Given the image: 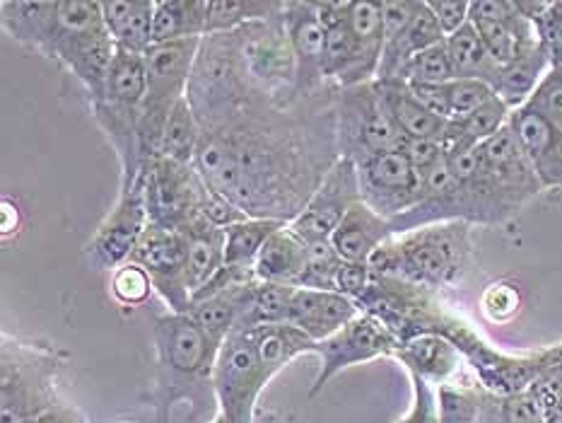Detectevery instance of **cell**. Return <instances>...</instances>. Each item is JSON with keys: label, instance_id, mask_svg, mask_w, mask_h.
Wrapping results in <instances>:
<instances>
[{"label": "cell", "instance_id": "1", "mask_svg": "<svg viewBox=\"0 0 562 423\" xmlns=\"http://www.w3.org/2000/svg\"><path fill=\"white\" fill-rule=\"evenodd\" d=\"M336 90L290 107L261 94L235 121L201 133L195 172L249 218L292 223L340 157Z\"/></svg>", "mask_w": 562, "mask_h": 423}, {"label": "cell", "instance_id": "2", "mask_svg": "<svg viewBox=\"0 0 562 423\" xmlns=\"http://www.w3.org/2000/svg\"><path fill=\"white\" fill-rule=\"evenodd\" d=\"M263 92L249 76L241 54L239 34H205L193 60L187 100L199 119L201 131H211L235 121Z\"/></svg>", "mask_w": 562, "mask_h": 423}, {"label": "cell", "instance_id": "3", "mask_svg": "<svg viewBox=\"0 0 562 423\" xmlns=\"http://www.w3.org/2000/svg\"><path fill=\"white\" fill-rule=\"evenodd\" d=\"M471 252L469 223H439L391 237L370 259V269L437 293L461 281Z\"/></svg>", "mask_w": 562, "mask_h": 423}, {"label": "cell", "instance_id": "4", "mask_svg": "<svg viewBox=\"0 0 562 423\" xmlns=\"http://www.w3.org/2000/svg\"><path fill=\"white\" fill-rule=\"evenodd\" d=\"M157 387L153 402L157 423H167V414L179 399H189L199 385H211L220 346L211 342L191 314L169 312L155 324Z\"/></svg>", "mask_w": 562, "mask_h": 423}, {"label": "cell", "instance_id": "5", "mask_svg": "<svg viewBox=\"0 0 562 423\" xmlns=\"http://www.w3.org/2000/svg\"><path fill=\"white\" fill-rule=\"evenodd\" d=\"M148 92V66L145 54H131L116 48V58L109 70L106 92L92 104V116L114 145L121 163V191H128L143 177L138 126Z\"/></svg>", "mask_w": 562, "mask_h": 423}, {"label": "cell", "instance_id": "6", "mask_svg": "<svg viewBox=\"0 0 562 423\" xmlns=\"http://www.w3.org/2000/svg\"><path fill=\"white\" fill-rule=\"evenodd\" d=\"M48 58L58 60L82 82L92 104L102 100L109 70L116 58V44L104 24L102 3L58 0V20Z\"/></svg>", "mask_w": 562, "mask_h": 423}, {"label": "cell", "instance_id": "7", "mask_svg": "<svg viewBox=\"0 0 562 423\" xmlns=\"http://www.w3.org/2000/svg\"><path fill=\"white\" fill-rule=\"evenodd\" d=\"M203 36H191V40L153 44L145 52V66H148V92H145L138 143H140V163L143 175L150 163L160 155L162 133L167 126L169 114L175 112L179 100L187 97L189 78L193 70L195 54H199Z\"/></svg>", "mask_w": 562, "mask_h": 423}, {"label": "cell", "instance_id": "8", "mask_svg": "<svg viewBox=\"0 0 562 423\" xmlns=\"http://www.w3.org/2000/svg\"><path fill=\"white\" fill-rule=\"evenodd\" d=\"M56 354L46 346L22 344L3 338V423H34L48 409L58 407L56 399Z\"/></svg>", "mask_w": 562, "mask_h": 423}, {"label": "cell", "instance_id": "9", "mask_svg": "<svg viewBox=\"0 0 562 423\" xmlns=\"http://www.w3.org/2000/svg\"><path fill=\"white\" fill-rule=\"evenodd\" d=\"M336 136L340 157H348L356 165L406 145L376 82L336 90Z\"/></svg>", "mask_w": 562, "mask_h": 423}, {"label": "cell", "instance_id": "10", "mask_svg": "<svg viewBox=\"0 0 562 423\" xmlns=\"http://www.w3.org/2000/svg\"><path fill=\"white\" fill-rule=\"evenodd\" d=\"M271 382L261 368L251 330H235L220 346L211 387L227 423H254V409Z\"/></svg>", "mask_w": 562, "mask_h": 423}, {"label": "cell", "instance_id": "11", "mask_svg": "<svg viewBox=\"0 0 562 423\" xmlns=\"http://www.w3.org/2000/svg\"><path fill=\"white\" fill-rule=\"evenodd\" d=\"M283 10L268 20L244 24L237 34L254 82L278 104L290 107L300 100L295 97V54L290 46Z\"/></svg>", "mask_w": 562, "mask_h": 423}, {"label": "cell", "instance_id": "12", "mask_svg": "<svg viewBox=\"0 0 562 423\" xmlns=\"http://www.w3.org/2000/svg\"><path fill=\"white\" fill-rule=\"evenodd\" d=\"M203 193L205 181L193 165L155 157L145 169V205L155 225L184 233L191 221L203 215Z\"/></svg>", "mask_w": 562, "mask_h": 423}, {"label": "cell", "instance_id": "13", "mask_svg": "<svg viewBox=\"0 0 562 423\" xmlns=\"http://www.w3.org/2000/svg\"><path fill=\"white\" fill-rule=\"evenodd\" d=\"M358 179L362 201L386 221L408 213L423 191V179L411 163L406 145L360 163Z\"/></svg>", "mask_w": 562, "mask_h": 423}, {"label": "cell", "instance_id": "14", "mask_svg": "<svg viewBox=\"0 0 562 423\" xmlns=\"http://www.w3.org/2000/svg\"><path fill=\"white\" fill-rule=\"evenodd\" d=\"M131 261L148 271L155 293H160L169 310L189 314L193 296L187 283V235L150 223Z\"/></svg>", "mask_w": 562, "mask_h": 423}, {"label": "cell", "instance_id": "15", "mask_svg": "<svg viewBox=\"0 0 562 423\" xmlns=\"http://www.w3.org/2000/svg\"><path fill=\"white\" fill-rule=\"evenodd\" d=\"M358 201H362L358 165L348 157H338L336 165L326 172L322 187L304 205V211L288 225L304 245L331 240L336 227L350 211V205Z\"/></svg>", "mask_w": 562, "mask_h": 423}, {"label": "cell", "instance_id": "16", "mask_svg": "<svg viewBox=\"0 0 562 423\" xmlns=\"http://www.w3.org/2000/svg\"><path fill=\"white\" fill-rule=\"evenodd\" d=\"M401 342L389 326L374 318L370 312H360L356 320L346 324L344 330L336 332L331 338L319 344L316 356L322 358V372L316 375V382L312 387V394H316L326 387V382L336 378V375L356 366L362 360H372L379 356H394Z\"/></svg>", "mask_w": 562, "mask_h": 423}, {"label": "cell", "instance_id": "17", "mask_svg": "<svg viewBox=\"0 0 562 423\" xmlns=\"http://www.w3.org/2000/svg\"><path fill=\"white\" fill-rule=\"evenodd\" d=\"M150 225L148 205H145V175L128 191L119 193L114 211L104 218L97 230L88 254L97 269H119L131 261L145 230Z\"/></svg>", "mask_w": 562, "mask_h": 423}, {"label": "cell", "instance_id": "18", "mask_svg": "<svg viewBox=\"0 0 562 423\" xmlns=\"http://www.w3.org/2000/svg\"><path fill=\"white\" fill-rule=\"evenodd\" d=\"M285 30L290 36L292 54H295V97L297 100H312L334 85L326 80L324 58H326V30L319 18L316 3H285L283 10Z\"/></svg>", "mask_w": 562, "mask_h": 423}, {"label": "cell", "instance_id": "19", "mask_svg": "<svg viewBox=\"0 0 562 423\" xmlns=\"http://www.w3.org/2000/svg\"><path fill=\"white\" fill-rule=\"evenodd\" d=\"M509 126L527 153L543 189H562V129L529 107H519L509 116Z\"/></svg>", "mask_w": 562, "mask_h": 423}, {"label": "cell", "instance_id": "20", "mask_svg": "<svg viewBox=\"0 0 562 423\" xmlns=\"http://www.w3.org/2000/svg\"><path fill=\"white\" fill-rule=\"evenodd\" d=\"M360 314V308L338 290L295 288L290 305V324L307 334L312 342L322 344L344 330Z\"/></svg>", "mask_w": 562, "mask_h": 423}, {"label": "cell", "instance_id": "21", "mask_svg": "<svg viewBox=\"0 0 562 423\" xmlns=\"http://www.w3.org/2000/svg\"><path fill=\"white\" fill-rule=\"evenodd\" d=\"M376 90L389 109L391 119L398 126L406 141H435V143H449L451 136V121L435 116L430 109H425L418 97L413 94L411 85L406 80L391 78V80H374Z\"/></svg>", "mask_w": 562, "mask_h": 423}, {"label": "cell", "instance_id": "22", "mask_svg": "<svg viewBox=\"0 0 562 423\" xmlns=\"http://www.w3.org/2000/svg\"><path fill=\"white\" fill-rule=\"evenodd\" d=\"M316 8H319V18L326 30V80L334 88H356V85H364L360 73L358 44L346 20L344 0L340 3H316Z\"/></svg>", "mask_w": 562, "mask_h": 423}, {"label": "cell", "instance_id": "23", "mask_svg": "<svg viewBox=\"0 0 562 423\" xmlns=\"http://www.w3.org/2000/svg\"><path fill=\"white\" fill-rule=\"evenodd\" d=\"M391 237H394V233H391V221L372 211L364 201H358L350 205V211L336 227V233L331 235V245L344 261L370 264L376 249H382Z\"/></svg>", "mask_w": 562, "mask_h": 423}, {"label": "cell", "instance_id": "24", "mask_svg": "<svg viewBox=\"0 0 562 423\" xmlns=\"http://www.w3.org/2000/svg\"><path fill=\"white\" fill-rule=\"evenodd\" d=\"M447 40L442 27L435 18V12L427 5V0H420L418 10H415L413 20L403 27L394 40L384 42V54H382V64H379L376 80H391L398 78L401 70L406 68L408 60L413 56H418L427 48H432L437 44H442Z\"/></svg>", "mask_w": 562, "mask_h": 423}, {"label": "cell", "instance_id": "25", "mask_svg": "<svg viewBox=\"0 0 562 423\" xmlns=\"http://www.w3.org/2000/svg\"><path fill=\"white\" fill-rule=\"evenodd\" d=\"M394 358H398L411 375H418V378L437 385L451 382L463 363L461 350L449 338L437 334H420L408 338V342L398 346Z\"/></svg>", "mask_w": 562, "mask_h": 423}, {"label": "cell", "instance_id": "26", "mask_svg": "<svg viewBox=\"0 0 562 423\" xmlns=\"http://www.w3.org/2000/svg\"><path fill=\"white\" fill-rule=\"evenodd\" d=\"M0 20H3V27L12 40L48 58L58 20V0H54V3L3 0L0 3Z\"/></svg>", "mask_w": 562, "mask_h": 423}, {"label": "cell", "instance_id": "27", "mask_svg": "<svg viewBox=\"0 0 562 423\" xmlns=\"http://www.w3.org/2000/svg\"><path fill=\"white\" fill-rule=\"evenodd\" d=\"M187 235V283L191 296L213 281L225 266V227L199 215L184 230Z\"/></svg>", "mask_w": 562, "mask_h": 423}, {"label": "cell", "instance_id": "28", "mask_svg": "<svg viewBox=\"0 0 562 423\" xmlns=\"http://www.w3.org/2000/svg\"><path fill=\"white\" fill-rule=\"evenodd\" d=\"M102 15L116 48L145 54L153 46L155 0H106Z\"/></svg>", "mask_w": 562, "mask_h": 423}, {"label": "cell", "instance_id": "29", "mask_svg": "<svg viewBox=\"0 0 562 423\" xmlns=\"http://www.w3.org/2000/svg\"><path fill=\"white\" fill-rule=\"evenodd\" d=\"M307 269V245L292 233L290 225L280 227L278 233L266 242L259 259L254 264L256 281L295 286Z\"/></svg>", "mask_w": 562, "mask_h": 423}, {"label": "cell", "instance_id": "30", "mask_svg": "<svg viewBox=\"0 0 562 423\" xmlns=\"http://www.w3.org/2000/svg\"><path fill=\"white\" fill-rule=\"evenodd\" d=\"M344 12L358 44L362 80L374 82L384 54L382 3H376V0H344Z\"/></svg>", "mask_w": 562, "mask_h": 423}, {"label": "cell", "instance_id": "31", "mask_svg": "<svg viewBox=\"0 0 562 423\" xmlns=\"http://www.w3.org/2000/svg\"><path fill=\"white\" fill-rule=\"evenodd\" d=\"M551 66H553L551 54H548L543 42H539L536 46H531L529 52L517 56L512 64L499 68V76L493 90L499 100L515 112V109L524 107L531 100V94L536 92V88H539L541 80L546 78V73L551 70Z\"/></svg>", "mask_w": 562, "mask_h": 423}, {"label": "cell", "instance_id": "32", "mask_svg": "<svg viewBox=\"0 0 562 423\" xmlns=\"http://www.w3.org/2000/svg\"><path fill=\"white\" fill-rule=\"evenodd\" d=\"M479 34L483 36V42L487 46V52L493 54L499 66H507L521 56L524 52H529L531 46L539 44V32H536V24L527 20L515 8H512L509 15L499 18V20H475L471 22Z\"/></svg>", "mask_w": 562, "mask_h": 423}, {"label": "cell", "instance_id": "33", "mask_svg": "<svg viewBox=\"0 0 562 423\" xmlns=\"http://www.w3.org/2000/svg\"><path fill=\"white\" fill-rule=\"evenodd\" d=\"M251 336L268 380H271L278 370H283L292 358H297L302 354H316V348H319V344L312 342L307 334L300 332L297 326H292L290 322L256 326V330H251Z\"/></svg>", "mask_w": 562, "mask_h": 423}, {"label": "cell", "instance_id": "34", "mask_svg": "<svg viewBox=\"0 0 562 423\" xmlns=\"http://www.w3.org/2000/svg\"><path fill=\"white\" fill-rule=\"evenodd\" d=\"M445 46L459 80H481L495 88L499 68L503 66H499L493 54L487 52L483 36L473 27L471 20L463 24L459 32L449 34L445 40Z\"/></svg>", "mask_w": 562, "mask_h": 423}, {"label": "cell", "instance_id": "35", "mask_svg": "<svg viewBox=\"0 0 562 423\" xmlns=\"http://www.w3.org/2000/svg\"><path fill=\"white\" fill-rule=\"evenodd\" d=\"M211 0H155L153 44L205 36Z\"/></svg>", "mask_w": 562, "mask_h": 423}, {"label": "cell", "instance_id": "36", "mask_svg": "<svg viewBox=\"0 0 562 423\" xmlns=\"http://www.w3.org/2000/svg\"><path fill=\"white\" fill-rule=\"evenodd\" d=\"M288 223L268 221V218H247V221L225 227V266L254 269L263 245Z\"/></svg>", "mask_w": 562, "mask_h": 423}, {"label": "cell", "instance_id": "37", "mask_svg": "<svg viewBox=\"0 0 562 423\" xmlns=\"http://www.w3.org/2000/svg\"><path fill=\"white\" fill-rule=\"evenodd\" d=\"M292 296H295V286L256 281L237 330H256V326L290 322Z\"/></svg>", "mask_w": 562, "mask_h": 423}, {"label": "cell", "instance_id": "38", "mask_svg": "<svg viewBox=\"0 0 562 423\" xmlns=\"http://www.w3.org/2000/svg\"><path fill=\"white\" fill-rule=\"evenodd\" d=\"M201 124L195 119L189 100H179L175 112L169 114L167 126L162 133L160 143V155L157 157H169V160L181 163V165H193L195 153H199L201 143Z\"/></svg>", "mask_w": 562, "mask_h": 423}, {"label": "cell", "instance_id": "39", "mask_svg": "<svg viewBox=\"0 0 562 423\" xmlns=\"http://www.w3.org/2000/svg\"><path fill=\"white\" fill-rule=\"evenodd\" d=\"M512 109L495 94L491 102L481 107L463 121H451V136L447 148H475V145L493 138L497 131L509 124Z\"/></svg>", "mask_w": 562, "mask_h": 423}, {"label": "cell", "instance_id": "40", "mask_svg": "<svg viewBox=\"0 0 562 423\" xmlns=\"http://www.w3.org/2000/svg\"><path fill=\"white\" fill-rule=\"evenodd\" d=\"M285 3H271V0H211L207 5V32L223 34L237 32L249 22H259L278 15Z\"/></svg>", "mask_w": 562, "mask_h": 423}, {"label": "cell", "instance_id": "41", "mask_svg": "<svg viewBox=\"0 0 562 423\" xmlns=\"http://www.w3.org/2000/svg\"><path fill=\"white\" fill-rule=\"evenodd\" d=\"M479 423H546L543 411L529 392L493 394L483 387Z\"/></svg>", "mask_w": 562, "mask_h": 423}, {"label": "cell", "instance_id": "42", "mask_svg": "<svg viewBox=\"0 0 562 423\" xmlns=\"http://www.w3.org/2000/svg\"><path fill=\"white\" fill-rule=\"evenodd\" d=\"M483 404V385H439L437 390V409L439 423H479Z\"/></svg>", "mask_w": 562, "mask_h": 423}, {"label": "cell", "instance_id": "43", "mask_svg": "<svg viewBox=\"0 0 562 423\" xmlns=\"http://www.w3.org/2000/svg\"><path fill=\"white\" fill-rule=\"evenodd\" d=\"M344 259L338 257L331 240L310 242L307 245V269H304L297 288L312 290H336V276Z\"/></svg>", "mask_w": 562, "mask_h": 423}, {"label": "cell", "instance_id": "44", "mask_svg": "<svg viewBox=\"0 0 562 423\" xmlns=\"http://www.w3.org/2000/svg\"><path fill=\"white\" fill-rule=\"evenodd\" d=\"M398 80L425 82V85H445V82L457 80V73H454V66H451L445 42L427 48V52L418 56H413L406 64V68L401 70Z\"/></svg>", "mask_w": 562, "mask_h": 423}, {"label": "cell", "instance_id": "45", "mask_svg": "<svg viewBox=\"0 0 562 423\" xmlns=\"http://www.w3.org/2000/svg\"><path fill=\"white\" fill-rule=\"evenodd\" d=\"M449 121H463L495 97V90L481 80H451L445 85Z\"/></svg>", "mask_w": 562, "mask_h": 423}, {"label": "cell", "instance_id": "46", "mask_svg": "<svg viewBox=\"0 0 562 423\" xmlns=\"http://www.w3.org/2000/svg\"><path fill=\"white\" fill-rule=\"evenodd\" d=\"M153 290L155 288L148 271H145L136 261L121 264L112 274V296L116 298V302H121V305H128V308L143 305V302L150 298Z\"/></svg>", "mask_w": 562, "mask_h": 423}, {"label": "cell", "instance_id": "47", "mask_svg": "<svg viewBox=\"0 0 562 423\" xmlns=\"http://www.w3.org/2000/svg\"><path fill=\"white\" fill-rule=\"evenodd\" d=\"M524 107L533 109V112H539L551 124L562 129V64L551 66L539 88L531 94V100Z\"/></svg>", "mask_w": 562, "mask_h": 423}, {"label": "cell", "instance_id": "48", "mask_svg": "<svg viewBox=\"0 0 562 423\" xmlns=\"http://www.w3.org/2000/svg\"><path fill=\"white\" fill-rule=\"evenodd\" d=\"M413 378V407L408 416H403L398 423H439V409H437V394L427 380L411 375Z\"/></svg>", "mask_w": 562, "mask_h": 423}, {"label": "cell", "instance_id": "49", "mask_svg": "<svg viewBox=\"0 0 562 423\" xmlns=\"http://www.w3.org/2000/svg\"><path fill=\"white\" fill-rule=\"evenodd\" d=\"M536 32H539V40L551 54L553 66L562 64V0H553L543 15L536 22Z\"/></svg>", "mask_w": 562, "mask_h": 423}, {"label": "cell", "instance_id": "50", "mask_svg": "<svg viewBox=\"0 0 562 423\" xmlns=\"http://www.w3.org/2000/svg\"><path fill=\"white\" fill-rule=\"evenodd\" d=\"M372 283V269L370 264H352L344 261L336 276V290L340 296L350 298L358 305V300L368 293V288Z\"/></svg>", "mask_w": 562, "mask_h": 423}, {"label": "cell", "instance_id": "51", "mask_svg": "<svg viewBox=\"0 0 562 423\" xmlns=\"http://www.w3.org/2000/svg\"><path fill=\"white\" fill-rule=\"evenodd\" d=\"M445 36L459 32L471 20V3L467 0H427Z\"/></svg>", "mask_w": 562, "mask_h": 423}, {"label": "cell", "instance_id": "52", "mask_svg": "<svg viewBox=\"0 0 562 423\" xmlns=\"http://www.w3.org/2000/svg\"><path fill=\"white\" fill-rule=\"evenodd\" d=\"M483 302H485L487 314H491L493 320H507L509 314L517 312L519 296L512 286L497 283V286H491V290H487V296H485Z\"/></svg>", "mask_w": 562, "mask_h": 423}, {"label": "cell", "instance_id": "53", "mask_svg": "<svg viewBox=\"0 0 562 423\" xmlns=\"http://www.w3.org/2000/svg\"><path fill=\"white\" fill-rule=\"evenodd\" d=\"M408 85H411L413 94L418 97V102H420L425 109H430V112H432L435 116L449 121V104H447V90H445L447 82H445V85L408 82Z\"/></svg>", "mask_w": 562, "mask_h": 423}, {"label": "cell", "instance_id": "54", "mask_svg": "<svg viewBox=\"0 0 562 423\" xmlns=\"http://www.w3.org/2000/svg\"><path fill=\"white\" fill-rule=\"evenodd\" d=\"M34 423H88V419H85L76 407L58 404L54 409H48L46 414H42Z\"/></svg>", "mask_w": 562, "mask_h": 423}, {"label": "cell", "instance_id": "55", "mask_svg": "<svg viewBox=\"0 0 562 423\" xmlns=\"http://www.w3.org/2000/svg\"><path fill=\"white\" fill-rule=\"evenodd\" d=\"M543 421L546 423H562V409L551 411V414H543Z\"/></svg>", "mask_w": 562, "mask_h": 423}, {"label": "cell", "instance_id": "56", "mask_svg": "<svg viewBox=\"0 0 562 423\" xmlns=\"http://www.w3.org/2000/svg\"><path fill=\"white\" fill-rule=\"evenodd\" d=\"M213 423H227V421H225V419H223V416H220V414H217V419H215V421H213Z\"/></svg>", "mask_w": 562, "mask_h": 423}]
</instances>
